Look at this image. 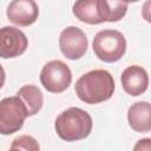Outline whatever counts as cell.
<instances>
[{
  "label": "cell",
  "instance_id": "obj_1",
  "mask_svg": "<svg viewBox=\"0 0 151 151\" xmlns=\"http://www.w3.org/2000/svg\"><path fill=\"white\" fill-rule=\"evenodd\" d=\"M77 97L90 105L109 100L114 92V80L106 70H92L83 74L74 85Z\"/></svg>",
  "mask_w": 151,
  "mask_h": 151
},
{
  "label": "cell",
  "instance_id": "obj_2",
  "mask_svg": "<svg viewBox=\"0 0 151 151\" xmlns=\"http://www.w3.org/2000/svg\"><path fill=\"white\" fill-rule=\"evenodd\" d=\"M93 126L92 117L83 109L70 107L61 112L54 123V129L60 139L77 142L90 136Z\"/></svg>",
  "mask_w": 151,
  "mask_h": 151
},
{
  "label": "cell",
  "instance_id": "obj_3",
  "mask_svg": "<svg viewBox=\"0 0 151 151\" xmlns=\"http://www.w3.org/2000/svg\"><path fill=\"white\" fill-rule=\"evenodd\" d=\"M93 52L104 63H116L126 52V40L117 29L99 31L93 38Z\"/></svg>",
  "mask_w": 151,
  "mask_h": 151
},
{
  "label": "cell",
  "instance_id": "obj_4",
  "mask_svg": "<svg viewBox=\"0 0 151 151\" xmlns=\"http://www.w3.org/2000/svg\"><path fill=\"white\" fill-rule=\"evenodd\" d=\"M27 117L26 106L18 96L4 98L0 100V134L18 132Z\"/></svg>",
  "mask_w": 151,
  "mask_h": 151
},
{
  "label": "cell",
  "instance_id": "obj_5",
  "mask_svg": "<svg viewBox=\"0 0 151 151\" xmlns=\"http://www.w3.org/2000/svg\"><path fill=\"white\" fill-rule=\"evenodd\" d=\"M72 81L70 67L61 60H51L44 65L40 72L41 85L51 93H61L68 88Z\"/></svg>",
  "mask_w": 151,
  "mask_h": 151
},
{
  "label": "cell",
  "instance_id": "obj_6",
  "mask_svg": "<svg viewBox=\"0 0 151 151\" xmlns=\"http://www.w3.org/2000/svg\"><path fill=\"white\" fill-rule=\"evenodd\" d=\"M59 47L61 53L70 60H77L84 57L87 51L88 41L86 34L76 26H68L63 29L59 37Z\"/></svg>",
  "mask_w": 151,
  "mask_h": 151
},
{
  "label": "cell",
  "instance_id": "obj_7",
  "mask_svg": "<svg viewBox=\"0 0 151 151\" xmlns=\"http://www.w3.org/2000/svg\"><path fill=\"white\" fill-rule=\"evenodd\" d=\"M28 39L22 31L12 26L0 28V58H17L25 53Z\"/></svg>",
  "mask_w": 151,
  "mask_h": 151
},
{
  "label": "cell",
  "instance_id": "obj_8",
  "mask_svg": "<svg viewBox=\"0 0 151 151\" xmlns=\"http://www.w3.org/2000/svg\"><path fill=\"white\" fill-rule=\"evenodd\" d=\"M6 15L14 25L27 27L37 21L39 8L34 0H12L7 6Z\"/></svg>",
  "mask_w": 151,
  "mask_h": 151
},
{
  "label": "cell",
  "instance_id": "obj_9",
  "mask_svg": "<svg viewBox=\"0 0 151 151\" xmlns=\"http://www.w3.org/2000/svg\"><path fill=\"white\" fill-rule=\"evenodd\" d=\"M120 81L124 91L127 94L137 97L147 90L149 76L145 68H143L142 66L131 65L123 71Z\"/></svg>",
  "mask_w": 151,
  "mask_h": 151
},
{
  "label": "cell",
  "instance_id": "obj_10",
  "mask_svg": "<svg viewBox=\"0 0 151 151\" xmlns=\"http://www.w3.org/2000/svg\"><path fill=\"white\" fill-rule=\"evenodd\" d=\"M127 122L130 127L139 133L151 130V106L147 101H137L129 107Z\"/></svg>",
  "mask_w": 151,
  "mask_h": 151
},
{
  "label": "cell",
  "instance_id": "obj_11",
  "mask_svg": "<svg viewBox=\"0 0 151 151\" xmlns=\"http://www.w3.org/2000/svg\"><path fill=\"white\" fill-rule=\"evenodd\" d=\"M72 12L77 19L88 25L101 24L99 14L98 0H77L72 7Z\"/></svg>",
  "mask_w": 151,
  "mask_h": 151
},
{
  "label": "cell",
  "instance_id": "obj_12",
  "mask_svg": "<svg viewBox=\"0 0 151 151\" xmlns=\"http://www.w3.org/2000/svg\"><path fill=\"white\" fill-rule=\"evenodd\" d=\"M98 7L103 22H117L127 12V2L125 0H98Z\"/></svg>",
  "mask_w": 151,
  "mask_h": 151
},
{
  "label": "cell",
  "instance_id": "obj_13",
  "mask_svg": "<svg viewBox=\"0 0 151 151\" xmlns=\"http://www.w3.org/2000/svg\"><path fill=\"white\" fill-rule=\"evenodd\" d=\"M17 96L25 104L28 117L37 114L41 110L44 104V97L41 91L35 85H24L19 88Z\"/></svg>",
  "mask_w": 151,
  "mask_h": 151
},
{
  "label": "cell",
  "instance_id": "obj_14",
  "mask_svg": "<svg viewBox=\"0 0 151 151\" xmlns=\"http://www.w3.org/2000/svg\"><path fill=\"white\" fill-rule=\"evenodd\" d=\"M40 149L38 142L27 134H22L17 137L12 145H11V150H32V151H38Z\"/></svg>",
  "mask_w": 151,
  "mask_h": 151
},
{
  "label": "cell",
  "instance_id": "obj_15",
  "mask_svg": "<svg viewBox=\"0 0 151 151\" xmlns=\"http://www.w3.org/2000/svg\"><path fill=\"white\" fill-rule=\"evenodd\" d=\"M5 80H6V73H5V70H4V67L0 65V88L4 86V84H5Z\"/></svg>",
  "mask_w": 151,
  "mask_h": 151
},
{
  "label": "cell",
  "instance_id": "obj_16",
  "mask_svg": "<svg viewBox=\"0 0 151 151\" xmlns=\"http://www.w3.org/2000/svg\"><path fill=\"white\" fill-rule=\"evenodd\" d=\"M126 2H137V1H139V0H125Z\"/></svg>",
  "mask_w": 151,
  "mask_h": 151
}]
</instances>
